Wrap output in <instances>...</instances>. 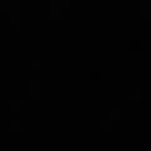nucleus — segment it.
I'll return each instance as SVG.
<instances>
[]
</instances>
